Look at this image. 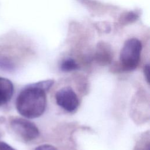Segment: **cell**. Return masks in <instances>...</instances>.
<instances>
[{
  "mask_svg": "<svg viewBox=\"0 0 150 150\" xmlns=\"http://www.w3.org/2000/svg\"><path fill=\"white\" fill-rule=\"evenodd\" d=\"M79 66L76 61L71 58L63 60L60 64V69L63 71L69 72L78 69Z\"/></svg>",
  "mask_w": 150,
  "mask_h": 150,
  "instance_id": "7",
  "label": "cell"
},
{
  "mask_svg": "<svg viewBox=\"0 0 150 150\" xmlns=\"http://www.w3.org/2000/svg\"><path fill=\"white\" fill-rule=\"evenodd\" d=\"M99 47L98 49L96 54V59L101 64H107L111 62L112 56L110 50L107 47Z\"/></svg>",
  "mask_w": 150,
  "mask_h": 150,
  "instance_id": "6",
  "label": "cell"
},
{
  "mask_svg": "<svg viewBox=\"0 0 150 150\" xmlns=\"http://www.w3.org/2000/svg\"><path fill=\"white\" fill-rule=\"evenodd\" d=\"M35 150H58V149L53 145H49V144H44L36 147Z\"/></svg>",
  "mask_w": 150,
  "mask_h": 150,
  "instance_id": "9",
  "label": "cell"
},
{
  "mask_svg": "<svg viewBox=\"0 0 150 150\" xmlns=\"http://www.w3.org/2000/svg\"><path fill=\"white\" fill-rule=\"evenodd\" d=\"M55 100L57 105L68 112L74 111L79 105L77 94L69 87H64L59 90L55 94Z\"/></svg>",
  "mask_w": 150,
  "mask_h": 150,
  "instance_id": "4",
  "label": "cell"
},
{
  "mask_svg": "<svg viewBox=\"0 0 150 150\" xmlns=\"http://www.w3.org/2000/svg\"><path fill=\"white\" fill-rule=\"evenodd\" d=\"M0 150H16L5 142L0 141Z\"/></svg>",
  "mask_w": 150,
  "mask_h": 150,
  "instance_id": "10",
  "label": "cell"
},
{
  "mask_svg": "<svg viewBox=\"0 0 150 150\" xmlns=\"http://www.w3.org/2000/svg\"><path fill=\"white\" fill-rule=\"evenodd\" d=\"M144 76L145 77L146 79L147 82L149 83V64H146L145 66L144 69Z\"/></svg>",
  "mask_w": 150,
  "mask_h": 150,
  "instance_id": "11",
  "label": "cell"
},
{
  "mask_svg": "<svg viewBox=\"0 0 150 150\" xmlns=\"http://www.w3.org/2000/svg\"><path fill=\"white\" fill-rule=\"evenodd\" d=\"M9 123L13 132L25 142L32 141L39 135L38 128L29 120L16 117L11 119Z\"/></svg>",
  "mask_w": 150,
  "mask_h": 150,
  "instance_id": "3",
  "label": "cell"
},
{
  "mask_svg": "<svg viewBox=\"0 0 150 150\" xmlns=\"http://www.w3.org/2000/svg\"><path fill=\"white\" fill-rule=\"evenodd\" d=\"M149 137L147 136V138L145 136H143L139 139L138 141L134 150H149Z\"/></svg>",
  "mask_w": 150,
  "mask_h": 150,
  "instance_id": "8",
  "label": "cell"
},
{
  "mask_svg": "<svg viewBox=\"0 0 150 150\" xmlns=\"http://www.w3.org/2000/svg\"><path fill=\"white\" fill-rule=\"evenodd\" d=\"M46 107V91L34 83L24 87L16 100L18 112L27 118H35L41 116Z\"/></svg>",
  "mask_w": 150,
  "mask_h": 150,
  "instance_id": "1",
  "label": "cell"
},
{
  "mask_svg": "<svg viewBox=\"0 0 150 150\" xmlns=\"http://www.w3.org/2000/svg\"><path fill=\"white\" fill-rule=\"evenodd\" d=\"M14 91L11 80L0 77V107L6 104L11 99Z\"/></svg>",
  "mask_w": 150,
  "mask_h": 150,
  "instance_id": "5",
  "label": "cell"
},
{
  "mask_svg": "<svg viewBox=\"0 0 150 150\" xmlns=\"http://www.w3.org/2000/svg\"><path fill=\"white\" fill-rule=\"evenodd\" d=\"M142 50L141 42L136 38L128 39L124 43L120 55L121 68L125 71H131L137 68Z\"/></svg>",
  "mask_w": 150,
  "mask_h": 150,
  "instance_id": "2",
  "label": "cell"
}]
</instances>
